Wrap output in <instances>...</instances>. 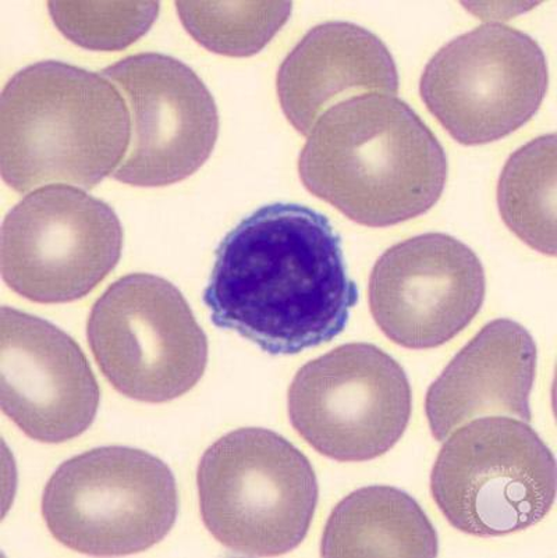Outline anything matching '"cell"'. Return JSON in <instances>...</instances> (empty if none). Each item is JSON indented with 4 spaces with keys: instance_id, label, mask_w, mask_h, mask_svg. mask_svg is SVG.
Instances as JSON below:
<instances>
[{
    "instance_id": "cell-1",
    "label": "cell",
    "mask_w": 557,
    "mask_h": 558,
    "mask_svg": "<svg viewBox=\"0 0 557 558\" xmlns=\"http://www.w3.org/2000/svg\"><path fill=\"white\" fill-rule=\"evenodd\" d=\"M359 299L329 219L284 203L263 206L225 235L204 291L215 326L270 355L329 343Z\"/></svg>"
},
{
    "instance_id": "cell-2",
    "label": "cell",
    "mask_w": 557,
    "mask_h": 558,
    "mask_svg": "<svg viewBox=\"0 0 557 558\" xmlns=\"http://www.w3.org/2000/svg\"><path fill=\"white\" fill-rule=\"evenodd\" d=\"M448 173V158L428 125L388 94L358 95L330 107L299 158L304 187L368 228L428 213Z\"/></svg>"
},
{
    "instance_id": "cell-3",
    "label": "cell",
    "mask_w": 557,
    "mask_h": 558,
    "mask_svg": "<svg viewBox=\"0 0 557 558\" xmlns=\"http://www.w3.org/2000/svg\"><path fill=\"white\" fill-rule=\"evenodd\" d=\"M130 112L114 85L72 64L39 62L0 98V168L20 194L41 185L92 190L130 147Z\"/></svg>"
},
{
    "instance_id": "cell-4",
    "label": "cell",
    "mask_w": 557,
    "mask_h": 558,
    "mask_svg": "<svg viewBox=\"0 0 557 558\" xmlns=\"http://www.w3.org/2000/svg\"><path fill=\"white\" fill-rule=\"evenodd\" d=\"M201 517L220 545L286 555L307 536L319 489L307 457L283 436L242 427L215 441L197 471Z\"/></svg>"
},
{
    "instance_id": "cell-5",
    "label": "cell",
    "mask_w": 557,
    "mask_h": 558,
    "mask_svg": "<svg viewBox=\"0 0 557 558\" xmlns=\"http://www.w3.org/2000/svg\"><path fill=\"white\" fill-rule=\"evenodd\" d=\"M178 514L172 471L133 447H99L73 457L55 471L43 495L50 534L84 555L148 550L168 536Z\"/></svg>"
},
{
    "instance_id": "cell-6",
    "label": "cell",
    "mask_w": 557,
    "mask_h": 558,
    "mask_svg": "<svg viewBox=\"0 0 557 558\" xmlns=\"http://www.w3.org/2000/svg\"><path fill=\"white\" fill-rule=\"evenodd\" d=\"M556 461L526 422L485 416L456 430L431 474L433 499L456 530L489 537L538 524L554 506Z\"/></svg>"
},
{
    "instance_id": "cell-7",
    "label": "cell",
    "mask_w": 557,
    "mask_h": 558,
    "mask_svg": "<svg viewBox=\"0 0 557 558\" xmlns=\"http://www.w3.org/2000/svg\"><path fill=\"white\" fill-rule=\"evenodd\" d=\"M87 336L105 378L129 399H179L207 369V336L183 294L159 276L133 274L110 286L93 306Z\"/></svg>"
},
{
    "instance_id": "cell-8",
    "label": "cell",
    "mask_w": 557,
    "mask_h": 558,
    "mask_svg": "<svg viewBox=\"0 0 557 558\" xmlns=\"http://www.w3.org/2000/svg\"><path fill=\"white\" fill-rule=\"evenodd\" d=\"M548 85L538 43L491 23L441 47L421 75L420 94L446 132L473 147L523 128L538 112Z\"/></svg>"
},
{
    "instance_id": "cell-9",
    "label": "cell",
    "mask_w": 557,
    "mask_h": 558,
    "mask_svg": "<svg viewBox=\"0 0 557 558\" xmlns=\"http://www.w3.org/2000/svg\"><path fill=\"white\" fill-rule=\"evenodd\" d=\"M413 396L398 361L350 343L310 361L288 393L291 425L319 454L340 462L378 459L401 439Z\"/></svg>"
},
{
    "instance_id": "cell-10",
    "label": "cell",
    "mask_w": 557,
    "mask_h": 558,
    "mask_svg": "<svg viewBox=\"0 0 557 558\" xmlns=\"http://www.w3.org/2000/svg\"><path fill=\"white\" fill-rule=\"evenodd\" d=\"M122 248V225L107 203L70 185H45L4 218L2 276L34 303H72L107 278Z\"/></svg>"
},
{
    "instance_id": "cell-11",
    "label": "cell",
    "mask_w": 557,
    "mask_h": 558,
    "mask_svg": "<svg viewBox=\"0 0 557 558\" xmlns=\"http://www.w3.org/2000/svg\"><path fill=\"white\" fill-rule=\"evenodd\" d=\"M123 89L133 114L129 153L113 178L135 187H165L197 172L217 144V104L203 80L159 53L130 57L104 70Z\"/></svg>"
},
{
    "instance_id": "cell-12",
    "label": "cell",
    "mask_w": 557,
    "mask_h": 558,
    "mask_svg": "<svg viewBox=\"0 0 557 558\" xmlns=\"http://www.w3.org/2000/svg\"><path fill=\"white\" fill-rule=\"evenodd\" d=\"M486 279L470 246L444 233L401 241L371 274L370 310L393 343L429 350L448 343L483 308Z\"/></svg>"
},
{
    "instance_id": "cell-13",
    "label": "cell",
    "mask_w": 557,
    "mask_h": 558,
    "mask_svg": "<svg viewBox=\"0 0 557 558\" xmlns=\"http://www.w3.org/2000/svg\"><path fill=\"white\" fill-rule=\"evenodd\" d=\"M2 410L25 435L63 444L83 435L100 391L87 356L68 333L9 306L0 311Z\"/></svg>"
},
{
    "instance_id": "cell-14",
    "label": "cell",
    "mask_w": 557,
    "mask_h": 558,
    "mask_svg": "<svg viewBox=\"0 0 557 558\" xmlns=\"http://www.w3.org/2000/svg\"><path fill=\"white\" fill-rule=\"evenodd\" d=\"M535 375L536 344L529 330L510 319L489 322L428 389L425 410L433 436L444 441L456 427L484 415L530 424Z\"/></svg>"
},
{
    "instance_id": "cell-15",
    "label": "cell",
    "mask_w": 557,
    "mask_h": 558,
    "mask_svg": "<svg viewBox=\"0 0 557 558\" xmlns=\"http://www.w3.org/2000/svg\"><path fill=\"white\" fill-rule=\"evenodd\" d=\"M286 118L307 135L334 102L360 93H399L393 57L375 34L358 24L316 25L295 45L276 77Z\"/></svg>"
},
{
    "instance_id": "cell-16",
    "label": "cell",
    "mask_w": 557,
    "mask_h": 558,
    "mask_svg": "<svg viewBox=\"0 0 557 558\" xmlns=\"http://www.w3.org/2000/svg\"><path fill=\"white\" fill-rule=\"evenodd\" d=\"M429 518L408 493L368 486L351 493L330 514L320 543L324 557H436Z\"/></svg>"
},
{
    "instance_id": "cell-17",
    "label": "cell",
    "mask_w": 557,
    "mask_h": 558,
    "mask_svg": "<svg viewBox=\"0 0 557 558\" xmlns=\"http://www.w3.org/2000/svg\"><path fill=\"white\" fill-rule=\"evenodd\" d=\"M556 135H542L517 149L501 170L498 206L501 219L521 241L556 255Z\"/></svg>"
},
{
    "instance_id": "cell-18",
    "label": "cell",
    "mask_w": 557,
    "mask_h": 558,
    "mask_svg": "<svg viewBox=\"0 0 557 558\" xmlns=\"http://www.w3.org/2000/svg\"><path fill=\"white\" fill-rule=\"evenodd\" d=\"M189 34L210 52L232 58L258 53L291 16V2L175 3Z\"/></svg>"
},
{
    "instance_id": "cell-19",
    "label": "cell",
    "mask_w": 557,
    "mask_h": 558,
    "mask_svg": "<svg viewBox=\"0 0 557 558\" xmlns=\"http://www.w3.org/2000/svg\"><path fill=\"white\" fill-rule=\"evenodd\" d=\"M55 24L70 41L92 50H122L149 32L159 3H48Z\"/></svg>"
}]
</instances>
